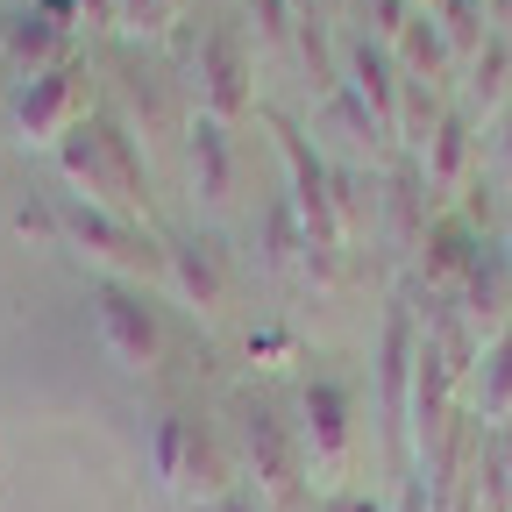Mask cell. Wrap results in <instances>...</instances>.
Returning <instances> with one entry per match:
<instances>
[{
    "label": "cell",
    "mask_w": 512,
    "mask_h": 512,
    "mask_svg": "<svg viewBox=\"0 0 512 512\" xmlns=\"http://www.w3.org/2000/svg\"><path fill=\"white\" fill-rule=\"evenodd\" d=\"M313 114H320V128H342V143H349L356 157H377V150H384V128H377V121H370L342 86H335V93H320V107H313Z\"/></svg>",
    "instance_id": "cell-23"
},
{
    "label": "cell",
    "mask_w": 512,
    "mask_h": 512,
    "mask_svg": "<svg viewBox=\"0 0 512 512\" xmlns=\"http://www.w3.org/2000/svg\"><path fill=\"white\" fill-rule=\"evenodd\" d=\"M79 29H114V0H79Z\"/></svg>",
    "instance_id": "cell-32"
},
{
    "label": "cell",
    "mask_w": 512,
    "mask_h": 512,
    "mask_svg": "<svg viewBox=\"0 0 512 512\" xmlns=\"http://www.w3.org/2000/svg\"><path fill=\"white\" fill-rule=\"evenodd\" d=\"M249 356L278 363V356H292V335H285V328H256V335H249Z\"/></svg>",
    "instance_id": "cell-30"
},
{
    "label": "cell",
    "mask_w": 512,
    "mask_h": 512,
    "mask_svg": "<svg viewBox=\"0 0 512 512\" xmlns=\"http://www.w3.org/2000/svg\"><path fill=\"white\" fill-rule=\"evenodd\" d=\"M164 43L178 50V72H185L192 100H200V114L235 128L256 107V86H249L256 79V43H249V22H235L228 8H200V15H185Z\"/></svg>",
    "instance_id": "cell-2"
},
{
    "label": "cell",
    "mask_w": 512,
    "mask_h": 512,
    "mask_svg": "<svg viewBox=\"0 0 512 512\" xmlns=\"http://www.w3.org/2000/svg\"><path fill=\"white\" fill-rule=\"evenodd\" d=\"M22 8H36V0H22Z\"/></svg>",
    "instance_id": "cell-35"
},
{
    "label": "cell",
    "mask_w": 512,
    "mask_h": 512,
    "mask_svg": "<svg viewBox=\"0 0 512 512\" xmlns=\"http://www.w3.org/2000/svg\"><path fill=\"white\" fill-rule=\"evenodd\" d=\"M349 15H356V22H349L356 36H370V43L392 50V43H399V29L413 22V0H356Z\"/></svg>",
    "instance_id": "cell-26"
},
{
    "label": "cell",
    "mask_w": 512,
    "mask_h": 512,
    "mask_svg": "<svg viewBox=\"0 0 512 512\" xmlns=\"http://www.w3.org/2000/svg\"><path fill=\"white\" fill-rule=\"evenodd\" d=\"M249 29H256L264 50H285L292 29H299V8H292V0H249Z\"/></svg>",
    "instance_id": "cell-27"
},
{
    "label": "cell",
    "mask_w": 512,
    "mask_h": 512,
    "mask_svg": "<svg viewBox=\"0 0 512 512\" xmlns=\"http://www.w3.org/2000/svg\"><path fill=\"white\" fill-rule=\"evenodd\" d=\"M50 157H57V178H64V192H72L79 207L150 228V178H143V150H136V136H128V121L93 114Z\"/></svg>",
    "instance_id": "cell-1"
},
{
    "label": "cell",
    "mask_w": 512,
    "mask_h": 512,
    "mask_svg": "<svg viewBox=\"0 0 512 512\" xmlns=\"http://www.w3.org/2000/svg\"><path fill=\"white\" fill-rule=\"evenodd\" d=\"M413 8H427V0H413Z\"/></svg>",
    "instance_id": "cell-36"
},
{
    "label": "cell",
    "mask_w": 512,
    "mask_h": 512,
    "mask_svg": "<svg viewBox=\"0 0 512 512\" xmlns=\"http://www.w3.org/2000/svg\"><path fill=\"white\" fill-rule=\"evenodd\" d=\"M0 57H8L22 79H36V72H50V64L72 57V29L50 22L43 8H15L8 22H0Z\"/></svg>",
    "instance_id": "cell-14"
},
{
    "label": "cell",
    "mask_w": 512,
    "mask_h": 512,
    "mask_svg": "<svg viewBox=\"0 0 512 512\" xmlns=\"http://www.w3.org/2000/svg\"><path fill=\"white\" fill-rule=\"evenodd\" d=\"M235 441H242V470L264 498V512H306L313 505V477H306V448H299V427L278 399L264 392H235Z\"/></svg>",
    "instance_id": "cell-4"
},
{
    "label": "cell",
    "mask_w": 512,
    "mask_h": 512,
    "mask_svg": "<svg viewBox=\"0 0 512 512\" xmlns=\"http://www.w3.org/2000/svg\"><path fill=\"white\" fill-rule=\"evenodd\" d=\"M335 64H342V93L384 128V136H392V128H399V86H406V72L392 64V50L370 43V36H356V29H342Z\"/></svg>",
    "instance_id": "cell-10"
},
{
    "label": "cell",
    "mask_w": 512,
    "mask_h": 512,
    "mask_svg": "<svg viewBox=\"0 0 512 512\" xmlns=\"http://www.w3.org/2000/svg\"><path fill=\"white\" fill-rule=\"evenodd\" d=\"M470 413L477 427L491 420H512V328H498L484 349H477V370H470Z\"/></svg>",
    "instance_id": "cell-18"
},
{
    "label": "cell",
    "mask_w": 512,
    "mask_h": 512,
    "mask_svg": "<svg viewBox=\"0 0 512 512\" xmlns=\"http://www.w3.org/2000/svg\"><path fill=\"white\" fill-rule=\"evenodd\" d=\"M491 157H498V178H505V192H512V107L498 114V143H491Z\"/></svg>",
    "instance_id": "cell-31"
},
{
    "label": "cell",
    "mask_w": 512,
    "mask_h": 512,
    "mask_svg": "<svg viewBox=\"0 0 512 512\" xmlns=\"http://www.w3.org/2000/svg\"><path fill=\"white\" fill-rule=\"evenodd\" d=\"M207 512H264V498L242 484V491H228V498H221V505H207Z\"/></svg>",
    "instance_id": "cell-33"
},
{
    "label": "cell",
    "mask_w": 512,
    "mask_h": 512,
    "mask_svg": "<svg viewBox=\"0 0 512 512\" xmlns=\"http://www.w3.org/2000/svg\"><path fill=\"white\" fill-rule=\"evenodd\" d=\"M463 72H470V114H505L512 107V36L491 29Z\"/></svg>",
    "instance_id": "cell-19"
},
{
    "label": "cell",
    "mask_w": 512,
    "mask_h": 512,
    "mask_svg": "<svg viewBox=\"0 0 512 512\" xmlns=\"http://www.w3.org/2000/svg\"><path fill=\"white\" fill-rule=\"evenodd\" d=\"M448 107H441V93H434V79H406L399 86V128H392V136L420 157V143L434 136V121H441Z\"/></svg>",
    "instance_id": "cell-24"
},
{
    "label": "cell",
    "mask_w": 512,
    "mask_h": 512,
    "mask_svg": "<svg viewBox=\"0 0 512 512\" xmlns=\"http://www.w3.org/2000/svg\"><path fill=\"white\" fill-rule=\"evenodd\" d=\"M505 256H512V228H505Z\"/></svg>",
    "instance_id": "cell-34"
},
{
    "label": "cell",
    "mask_w": 512,
    "mask_h": 512,
    "mask_svg": "<svg viewBox=\"0 0 512 512\" xmlns=\"http://www.w3.org/2000/svg\"><path fill=\"white\" fill-rule=\"evenodd\" d=\"M15 235H22V242H43V249H64L57 207H50V200H22V207H15Z\"/></svg>",
    "instance_id": "cell-28"
},
{
    "label": "cell",
    "mask_w": 512,
    "mask_h": 512,
    "mask_svg": "<svg viewBox=\"0 0 512 512\" xmlns=\"http://www.w3.org/2000/svg\"><path fill=\"white\" fill-rule=\"evenodd\" d=\"M164 278H171L178 306H192L200 320H214L235 299V256H228V242L214 228H192V235H171L164 242Z\"/></svg>",
    "instance_id": "cell-9"
},
{
    "label": "cell",
    "mask_w": 512,
    "mask_h": 512,
    "mask_svg": "<svg viewBox=\"0 0 512 512\" xmlns=\"http://www.w3.org/2000/svg\"><path fill=\"white\" fill-rule=\"evenodd\" d=\"M93 342L114 370L128 377H157L171 356V328H164V306L143 285H121V278H93Z\"/></svg>",
    "instance_id": "cell-5"
},
{
    "label": "cell",
    "mask_w": 512,
    "mask_h": 512,
    "mask_svg": "<svg viewBox=\"0 0 512 512\" xmlns=\"http://www.w3.org/2000/svg\"><path fill=\"white\" fill-rule=\"evenodd\" d=\"M292 427H299V448H306V477L320 491H335L356 463V392L335 370H313L292 399Z\"/></svg>",
    "instance_id": "cell-7"
},
{
    "label": "cell",
    "mask_w": 512,
    "mask_h": 512,
    "mask_svg": "<svg viewBox=\"0 0 512 512\" xmlns=\"http://www.w3.org/2000/svg\"><path fill=\"white\" fill-rule=\"evenodd\" d=\"M470 128H477V114L470 107H448L441 121H434V136L420 143V178H427V192H456L463 178H470Z\"/></svg>",
    "instance_id": "cell-16"
},
{
    "label": "cell",
    "mask_w": 512,
    "mask_h": 512,
    "mask_svg": "<svg viewBox=\"0 0 512 512\" xmlns=\"http://www.w3.org/2000/svg\"><path fill=\"white\" fill-rule=\"evenodd\" d=\"M143 456H150L157 491L178 498L185 512H207V505H221L228 491H242V470H235L228 441H221V427H214L207 413H185V406L157 413Z\"/></svg>",
    "instance_id": "cell-3"
},
{
    "label": "cell",
    "mask_w": 512,
    "mask_h": 512,
    "mask_svg": "<svg viewBox=\"0 0 512 512\" xmlns=\"http://www.w3.org/2000/svg\"><path fill=\"white\" fill-rule=\"evenodd\" d=\"M121 100H128V114H136L150 136H164V128H178V136H185V121H178V100H171V79H164V72H143V64H128Z\"/></svg>",
    "instance_id": "cell-22"
},
{
    "label": "cell",
    "mask_w": 512,
    "mask_h": 512,
    "mask_svg": "<svg viewBox=\"0 0 512 512\" xmlns=\"http://www.w3.org/2000/svg\"><path fill=\"white\" fill-rule=\"evenodd\" d=\"M313 512H384V505L356 484H335V491H313Z\"/></svg>",
    "instance_id": "cell-29"
},
{
    "label": "cell",
    "mask_w": 512,
    "mask_h": 512,
    "mask_svg": "<svg viewBox=\"0 0 512 512\" xmlns=\"http://www.w3.org/2000/svg\"><path fill=\"white\" fill-rule=\"evenodd\" d=\"M93 100H100V93H93V64H86V57H64V64H50V72L22 79L15 100H8L15 143H22V150H57L72 128L93 121Z\"/></svg>",
    "instance_id": "cell-8"
},
{
    "label": "cell",
    "mask_w": 512,
    "mask_h": 512,
    "mask_svg": "<svg viewBox=\"0 0 512 512\" xmlns=\"http://www.w3.org/2000/svg\"><path fill=\"white\" fill-rule=\"evenodd\" d=\"M456 313L470 320V335L477 342H491L498 328H512V256H505V242L491 235V242H477V256L463 264V278H456Z\"/></svg>",
    "instance_id": "cell-11"
},
{
    "label": "cell",
    "mask_w": 512,
    "mask_h": 512,
    "mask_svg": "<svg viewBox=\"0 0 512 512\" xmlns=\"http://www.w3.org/2000/svg\"><path fill=\"white\" fill-rule=\"evenodd\" d=\"M377 221H384V242H392V256H413L420 249V235H427V178H420V164H399L392 178L377 185Z\"/></svg>",
    "instance_id": "cell-15"
},
{
    "label": "cell",
    "mask_w": 512,
    "mask_h": 512,
    "mask_svg": "<svg viewBox=\"0 0 512 512\" xmlns=\"http://www.w3.org/2000/svg\"><path fill=\"white\" fill-rule=\"evenodd\" d=\"M185 178H192V200L207 214H221L235 200V128L200 114V107L185 114Z\"/></svg>",
    "instance_id": "cell-13"
},
{
    "label": "cell",
    "mask_w": 512,
    "mask_h": 512,
    "mask_svg": "<svg viewBox=\"0 0 512 512\" xmlns=\"http://www.w3.org/2000/svg\"><path fill=\"white\" fill-rule=\"evenodd\" d=\"M192 15V0H114V29L121 36H171Z\"/></svg>",
    "instance_id": "cell-25"
},
{
    "label": "cell",
    "mask_w": 512,
    "mask_h": 512,
    "mask_svg": "<svg viewBox=\"0 0 512 512\" xmlns=\"http://www.w3.org/2000/svg\"><path fill=\"white\" fill-rule=\"evenodd\" d=\"M427 15H434V29H441L456 64H470L491 36V0H427Z\"/></svg>",
    "instance_id": "cell-21"
},
{
    "label": "cell",
    "mask_w": 512,
    "mask_h": 512,
    "mask_svg": "<svg viewBox=\"0 0 512 512\" xmlns=\"http://www.w3.org/2000/svg\"><path fill=\"white\" fill-rule=\"evenodd\" d=\"M57 235H64V249H79L93 264V278H121V285H143V292L164 278V242L136 221L93 214L79 200H57Z\"/></svg>",
    "instance_id": "cell-6"
},
{
    "label": "cell",
    "mask_w": 512,
    "mask_h": 512,
    "mask_svg": "<svg viewBox=\"0 0 512 512\" xmlns=\"http://www.w3.org/2000/svg\"><path fill=\"white\" fill-rule=\"evenodd\" d=\"M413 377H420V313L392 306L384 313V335H377V392H384V427L406 441L413 420Z\"/></svg>",
    "instance_id": "cell-12"
},
{
    "label": "cell",
    "mask_w": 512,
    "mask_h": 512,
    "mask_svg": "<svg viewBox=\"0 0 512 512\" xmlns=\"http://www.w3.org/2000/svg\"><path fill=\"white\" fill-rule=\"evenodd\" d=\"M477 242H484V235H477L463 214H434L427 235H420V278H427V292H456L463 264L477 256Z\"/></svg>",
    "instance_id": "cell-17"
},
{
    "label": "cell",
    "mask_w": 512,
    "mask_h": 512,
    "mask_svg": "<svg viewBox=\"0 0 512 512\" xmlns=\"http://www.w3.org/2000/svg\"><path fill=\"white\" fill-rule=\"evenodd\" d=\"M392 64H399L406 79H434V86L448 79V64H456V57H448V43H441V29H434V15H427V8H413V22L399 29Z\"/></svg>",
    "instance_id": "cell-20"
}]
</instances>
